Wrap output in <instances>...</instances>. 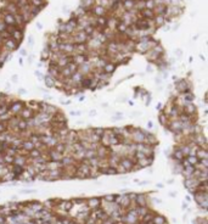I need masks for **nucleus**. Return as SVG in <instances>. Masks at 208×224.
I'll return each instance as SVG.
<instances>
[{
	"instance_id": "obj_1",
	"label": "nucleus",
	"mask_w": 208,
	"mask_h": 224,
	"mask_svg": "<svg viewBox=\"0 0 208 224\" xmlns=\"http://www.w3.org/2000/svg\"><path fill=\"white\" fill-rule=\"evenodd\" d=\"M194 196H195V200L199 205V207L202 210V211H206L208 207V195L207 191H200V190H196L194 193Z\"/></svg>"
},
{
	"instance_id": "obj_2",
	"label": "nucleus",
	"mask_w": 208,
	"mask_h": 224,
	"mask_svg": "<svg viewBox=\"0 0 208 224\" xmlns=\"http://www.w3.org/2000/svg\"><path fill=\"white\" fill-rule=\"evenodd\" d=\"M18 45H20V44H18L16 40H13L12 38H9V39H5V40H4L2 48H4L6 51L12 52V51H15V50L18 48Z\"/></svg>"
},
{
	"instance_id": "obj_3",
	"label": "nucleus",
	"mask_w": 208,
	"mask_h": 224,
	"mask_svg": "<svg viewBox=\"0 0 208 224\" xmlns=\"http://www.w3.org/2000/svg\"><path fill=\"white\" fill-rule=\"evenodd\" d=\"M85 201H87V206L90 210H96V208L101 207L102 199L101 197H90V199H85Z\"/></svg>"
},
{
	"instance_id": "obj_4",
	"label": "nucleus",
	"mask_w": 208,
	"mask_h": 224,
	"mask_svg": "<svg viewBox=\"0 0 208 224\" xmlns=\"http://www.w3.org/2000/svg\"><path fill=\"white\" fill-rule=\"evenodd\" d=\"M135 205L140 206V207H147L149 202H147V195L146 194H136L135 197Z\"/></svg>"
},
{
	"instance_id": "obj_5",
	"label": "nucleus",
	"mask_w": 208,
	"mask_h": 224,
	"mask_svg": "<svg viewBox=\"0 0 208 224\" xmlns=\"http://www.w3.org/2000/svg\"><path fill=\"white\" fill-rule=\"evenodd\" d=\"M117 65L116 63H113V62H106V65H105L104 67H102V72L105 73H107V74H113V72L117 70Z\"/></svg>"
},
{
	"instance_id": "obj_6",
	"label": "nucleus",
	"mask_w": 208,
	"mask_h": 224,
	"mask_svg": "<svg viewBox=\"0 0 208 224\" xmlns=\"http://www.w3.org/2000/svg\"><path fill=\"white\" fill-rule=\"evenodd\" d=\"M122 7L124 11H130L135 9V0H122Z\"/></svg>"
},
{
	"instance_id": "obj_7",
	"label": "nucleus",
	"mask_w": 208,
	"mask_h": 224,
	"mask_svg": "<svg viewBox=\"0 0 208 224\" xmlns=\"http://www.w3.org/2000/svg\"><path fill=\"white\" fill-rule=\"evenodd\" d=\"M114 199H116V195H105V196H102V200L107 201V202H113Z\"/></svg>"
},
{
	"instance_id": "obj_8",
	"label": "nucleus",
	"mask_w": 208,
	"mask_h": 224,
	"mask_svg": "<svg viewBox=\"0 0 208 224\" xmlns=\"http://www.w3.org/2000/svg\"><path fill=\"white\" fill-rule=\"evenodd\" d=\"M6 29V24L4 22H0V33H2Z\"/></svg>"
}]
</instances>
